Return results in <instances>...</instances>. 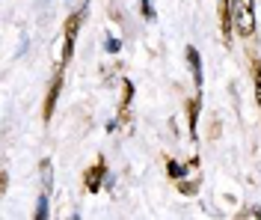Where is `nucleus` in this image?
<instances>
[{"instance_id":"nucleus-1","label":"nucleus","mask_w":261,"mask_h":220,"mask_svg":"<svg viewBox=\"0 0 261 220\" xmlns=\"http://www.w3.org/2000/svg\"><path fill=\"white\" fill-rule=\"evenodd\" d=\"M234 18H238V33L241 36H252V30H255L252 0H234Z\"/></svg>"},{"instance_id":"nucleus-2","label":"nucleus","mask_w":261,"mask_h":220,"mask_svg":"<svg viewBox=\"0 0 261 220\" xmlns=\"http://www.w3.org/2000/svg\"><path fill=\"white\" fill-rule=\"evenodd\" d=\"M77 27H81V15H71V18H68V24H65V51H63V60H71L74 39H77Z\"/></svg>"},{"instance_id":"nucleus-3","label":"nucleus","mask_w":261,"mask_h":220,"mask_svg":"<svg viewBox=\"0 0 261 220\" xmlns=\"http://www.w3.org/2000/svg\"><path fill=\"white\" fill-rule=\"evenodd\" d=\"M60 86H63V78H57L54 86H50V92H48V102H45V122L54 116V104H57V99H60Z\"/></svg>"},{"instance_id":"nucleus-4","label":"nucleus","mask_w":261,"mask_h":220,"mask_svg":"<svg viewBox=\"0 0 261 220\" xmlns=\"http://www.w3.org/2000/svg\"><path fill=\"white\" fill-rule=\"evenodd\" d=\"M231 3L228 0H220V24H223V36L231 39V9H228Z\"/></svg>"},{"instance_id":"nucleus-5","label":"nucleus","mask_w":261,"mask_h":220,"mask_svg":"<svg viewBox=\"0 0 261 220\" xmlns=\"http://www.w3.org/2000/svg\"><path fill=\"white\" fill-rule=\"evenodd\" d=\"M187 57H190V63H193V71H196V81H202V68H199V54L193 48H187Z\"/></svg>"},{"instance_id":"nucleus-6","label":"nucleus","mask_w":261,"mask_h":220,"mask_svg":"<svg viewBox=\"0 0 261 220\" xmlns=\"http://www.w3.org/2000/svg\"><path fill=\"white\" fill-rule=\"evenodd\" d=\"M255 99L261 107V60H255Z\"/></svg>"},{"instance_id":"nucleus-7","label":"nucleus","mask_w":261,"mask_h":220,"mask_svg":"<svg viewBox=\"0 0 261 220\" xmlns=\"http://www.w3.org/2000/svg\"><path fill=\"white\" fill-rule=\"evenodd\" d=\"M36 217H48V205H45V200H42V205H39V211H36Z\"/></svg>"}]
</instances>
